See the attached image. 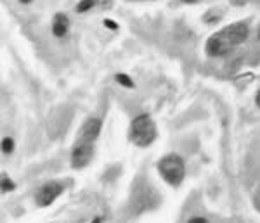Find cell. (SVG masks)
<instances>
[{
	"label": "cell",
	"instance_id": "6da1fadb",
	"mask_svg": "<svg viewBox=\"0 0 260 223\" xmlns=\"http://www.w3.org/2000/svg\"><path fill=\"white\" fill-rule=\"evenodd\" d=\"M250 28L246 23H233L229 26L222 28L220 31L213 33L210 39L207 40V52L213 57H220L229 54L233 49L241 45L243 42L248 39Z\"/></svg>",
	"mask_w": 260,
	"mask_h": 223
},
{
	"label": "cell",
	"instance_id": "7a4b0ae2",
	"mask_svg": "<svg viewBox=\"0 0 260 223\" xmlns=\"http://www.w3.org/2000/svg\"><path fill=\"white\" fill-rule=\"evenodd\" d=\"M158 130L156 123L149 115L142 113L137 118H134L132 123L128 128V138L132 144H136L137 147H148L156 140Z\"/></svg>",
	"mask_w": 260,
	"mask_h": 223
},
{
	"label": "cell",
	"instance_id": "3957f363",
	"mask_svg": "<svg viewBox=\"0 0 260 223\" xmlns=\"http://www.w3.org/2000/svg\"><path fill=\"white\" fill-rule=\"evenodd\" d=\"M158 173L172 187H179L186 178V165L179 154H167L158 161Z\"/></svg>",
	"mask_w": 260,
	"mask_h": 223
},
{
	"label": "cell",
	"instance_id": "277c9868",
	"mask_svg": "<svg viewBox=\"0 0 260 223\" xmlns=\"http://www.w3.org/2000/svg\"><path fill=\"white\" fill-rule=\"evenodd\" d=\"M92 156H94V142H89L80 137L71 151V166L82 170L92 161Z\"/></svg>",
	"mask_w": 260,
	"mask_h": 223
},
{
	"label": "cell",
	"instance_id": "5b68a950",
	"mask_svg": "<svg viewBox=\"0 0 260 223\" xmlns=\"http://www.w3.org/2000/svg\"><path fill=\"white\" fill-rule=\"evenodd\" d=\"M62 191H64V185L59 183V182H47L45 185H42L39 189V192H37L35 196V201H37V206H40V208H47L54 203V201L57 199Z\"/></svg>",
	"mask_w": 260,
	"mask_h": 223
},
{
	"label": "cell",
	"instance_id": "8992f818",
	"mask_svg": "<svg viewBox=\"0 0 260 223\" xmlns=\"http://www.w3.org/2000/svg\"><path fill=\"white\" fill-rule=\"evenodd\" d=\"M101 128H103V121H101V118H89V120H87L82 126L80 137L85 138V140H89V142H95L99 137V133H101Z\"/></svg>",
	"mask_w": 260,
	"mask_h": 223
},
{
	"label": "cell",
	"instance_id": "52a82bcc",
	"mask_svg": "<svg viewBox=\"0 0 260 223\" xmlns=\"http://www.w3.org/2000/svg\"><path fill=\"white\" fill-rule=\"evenodd\" d=\"M68 28H70V21L66 18L64 14H56L54 16V21H52V33L54 36H57V39H62V36L68 33Z\"/></svg>",
	"mask_w": 260,
	"mask_h": 223
},
{
	"label": "cell",
	"instance_id": "ba28073f",
	"mask_svg": "<svg viewBox=\"0 0 260 223\" xmlns=\"http://www.w3.org/2000/svg\"><path fill=\"white\" fill-rule=\"evenodd\" d=\"M115 80L120 83L121 87H125V88H134V82H132V78H130L128 75H125V73H116Z\"/></svg>",
	"mask_w": 260,
	"mask_h": 223
},
{
	"label": "cell",
	"instance_id": "9c48e42d",
	"mask_svg": "<svg viewBox=\"0 0 260 223\" xmlns=\"http://www.w3.org/2000/svg\"><path fill=\"white\" fill-rule=\"evenodd\" d=\"M14 182L7 176L6 173H2V183H0V189H2V192L6 194V192H11V191H14Z\"/></svg>",
	"mask_w": 260,
	"mask_h": 223
},
{
	"label": "cell",
	"instance_id": "30bf717a",
	"mask_svg": "<svg viewBox=\"0 0 260 223\" xmlns=\"http://www.w3.org/2000/svg\"><path fill=\"white\" fill-rule=\"evenodd\" d=\"M95 4H98V0H82L77 6V12H87L89 9H92Z\"/></svg>",
	"mask_w": 260,
	"mask_h": 223
},
{
	"label": "cell",
	"instance_id": "8fae6325",
	"mask_svg": "<svg viewBox=\"0 0 260 223\" xmlns=\"http://www.w3.org/2000/svg\"><path fill=\"white\" fill-rule=\"evenodd\" d=\"M12 151H14V140H12L11 137H6L2 140V153L4 154H12Z\"/></svg>",
	"mask_w": 260,
	"mask_h": 223
},
{
	"label": "cell",
	"instance_id": "7c38bea8",
	"mask_svg": "<svg viewBox=\"0 0 260 223\" xmlns=\"http://www.w3.org/2000/svg\"><path fill=\"white\" fill-rule=\"evenodd\" d=\"M104 26H106V28H111V29H118V24H116L115 21H111V19H106V21H104Z\"/></svg>",
	"mask_w": 260,
	"mask_h": 223
},
{
	"label": "cell",
	"instance_id": "4fadbf2b",
	"mask_svg": "<svg viewBox=\"0 0 260 223\" xmlns=\"http://www.w3.org/2000/svg\"><path fill=\"white\" fill-rule=\"evenodd\" d=\"M187 223H210L207 220V218H201V216H196V218H191Z\"/></svg>",
	"mask_w": 260,
	"mask_h": 223
},
{
	"label": "cell",
	"instance_id": "5bb4252c",
	"mask_svg": "<svg viewBox=\"0 0 260 223\" xmlns=\"http://www.w3.org/2000/svg\"><path fill=\"white\" fill-rule=\"evenodd\" d=\"M101 221H103V220H101V218L98 216V218H94V220H92L90 223H101Z\"/></svg>",
	"mask_w": 260,
	"mask_h": 223
},
{
	"label": "cell",
	"instance_id": "9a60e30c",
	"mask_svg": "<svg viewBox=\"0 0 260 223\" xmlns=\"http://www.w3.org/2000/svg\"><path fill=\"white\" fill-rule=\"evenodd\" d=\"M31 0H21V4H30Z\"/></svg>",
	"mask_w": 260,
	"mask_h": 223
},
{
	"label": "cell",
	"instance_id": "2e32d148",
	"mask_svg": "<svg viewBox=\"0 0 260 223\" xmlns=\"http://www.w3.org/2000/svg\"><path fill=\"white\" fill-rule=\"evenodd\" d=\"M257 104H258V106H260V94L257 95Z\"/></svg>",
	"mask_w": 260,
	"mask_h": 223
},
{
	"label": "cell",
	"instance_id": "e0dca14e",
	"mask_svg": "<svg viewBox=\"0 0 260 223\" xmlns=\"http://www.w3.org/2000/svg\"><path fill=\"white\" fill-rule=\"evenodd\" d=\"M184 2H187V4H192V2H194V0H184Z\"/></svg>",
	"mask_w": 260,
	"mask_h": 223
},
{
	"label": "cell",
	"instance_id": "ac0fdd59",
	"mask_svg": "<svg viewBox=\"0 0 260 223\" xmlns=\"http://www.w3.org/2000/svg\"><path fill=\"white\" fill-rule=\"evenodd\" d=\"M258 36H260V33H258Z\"/></svg>",
	"mask_w": 260,
	"mask_h": 223
}]
</instances>
